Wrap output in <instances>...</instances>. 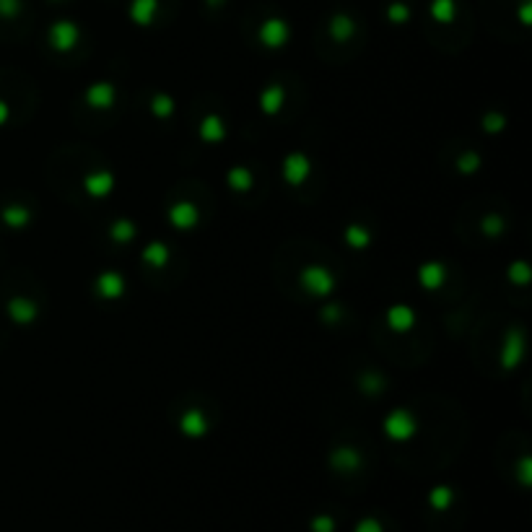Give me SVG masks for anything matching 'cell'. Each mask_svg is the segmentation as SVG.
Masks as SVG:
<instances>
[{
    "mask_svg": "<svg viewBox=\"0 0 532 532\" xmlns=\"http://www.w3.org/2000/svg\"><path fill=\"white\" fill-rule=\"evenodd\" d=\"M314 530H317V532H333V520H327V517L322 520V517H320V520L314 522Z\"/></svg>",
    "mask_w": 532,
    "mask_h": 532,
    "instance_id": "obj_1",
    "label": "cell"
},
{
    "mask_svg": "<svg viewBox=\"0 0 532 532\" xmlns=\"http://www.w3.org/2000/svg\"><path fill=\"white\" fill-rule=\"evenodd\" d=\"M359 532H379V530L374 527V522H364V524L359 527Z\"/></svg>",
    "mask_w": 532,
    "mask_h": 532,
    "instance_id": "obj_2",
    "label": "cell"
}]
</instances>
